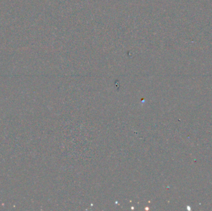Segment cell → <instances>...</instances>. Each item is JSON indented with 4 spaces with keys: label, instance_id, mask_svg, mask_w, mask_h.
<instances>
[]
</instances>
